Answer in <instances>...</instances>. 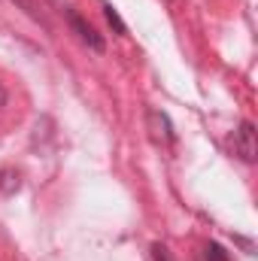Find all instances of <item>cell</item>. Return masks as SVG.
I'll return each mask as SVG.
<instances>
[{"mask_svg":"<svg viewBox=\"0 0 258 261\" xmlns=\"http://www.w3.org/2000/svg\"><path fill=\"white\" fill-rule=\"evenodd\" d=\"M67 24L73 28V34H76V37H79V40H82L91 52H97V55H100V52L107 49L104 37H100V34H97V31H94V28H91V24H88V21H85L76 9H67Z\"/></svg>","mask_w":258,"mask_h":261,"instance_id":"1","label":"cell"},{"mask_svg":"<svg viewBox=\"0 0 258 261\" xmlns=\"http://www.w3.org/2000/svg\"><path fill=\"white\" fill-rule=\"evenodd\" d=\"M234 152H237L246 164H255L258 137H255V125H252V122H240V128L234 130Z\"/></svg>","mask_w":258,"mask_h":261,"instance_id":"2","label":"cell"},{"mask_svg":"<svg viewBox=\"0 0 258 261\" xmlns=\"http://www.w3.org/2000/svg\"><path fill=\"white\" fill-rule=\"evenodd\" d=\"M146 122H149V130H152V140H155V143H164V146L173 143V125H170L167 113L149 110V113H146Z\"/></svg>","mask_w":258,"mask_h":261,"instance_id":"3","label":"cell"},{"mask_svg":"<svg viewBox=\"0 0 258 261\" xmlns=\"http://www.w3.org/2000/svg\"><path fill=\"white\" fill-rule=\"evenodd\" d=\"M0 192H3V195L18 192V173H15L12 167H3V170H0Z\"/></svg>","mask_w":258,"mask_h":261,"instance_id":"4","label":"cell"},{"mask_svg":"<svg viewBox=\"0 0 258 261\" xmlns=\"http://www.w3.org/2000/svg\"><path fill=\"white\" fill-rule=\"evenodd\" d=\"M104 15H107V21H110V28L116 31V34H128V28H125V21H122V15L116 12V6L113 3H107L104 0Z\"/></svg>","mask_w":258,"mask_h":261,"instance_id":"5","label":"cell"},{"mask_svg":"<svg viewBox=\"0 0 258 261\" xmlns=\"http://www.w3.org/2000/svg\"><path fill=\"white\" fill-rule=\"evenodd\" d=\"M12 3H18V6H21V9H24V12H28L31 18H34V21H40L43 28H49V21L43 18V12L37 9V3H34V0H12Z\"/></svg>","mask_w":258,"mask_h":261,"instance_id":"6","label":"cell"},{"mask_svg":"<svg viewBox=\"0 0 258 261\" xmlns=\"http://www.w3.org/2000/svg\"><path fill=\"white\" fill-rule=\"evenodd\" d=\"M203 261H228V252L219 243H207L203 246Z\"/></svg>","mask_w":258,"mask_h":261,"instance_id":"7","label":"cell"},{"mask_svg":"<svg viewBox=\"0 0 258 261\" xmlns=\"http://www.w3.org/2000/svg\"><path fill=\"white\" fill-rule=\"evenodd\" d=\"M152 258H155V261H170V252H167V246L155 243V246H152Z\"/></svg>","mask_w":258,"mask_h":261,"instance_id":"8","label":"cell"},{"mask_svg":"<svg viewBox=\"0 0 258 261\" xmlns=\"http://www.w3.org/2000/svg\"><path fill=\"white\" fill-rule=\"evenodd\" d=\"M3 107H6V88L0 85V110H3Z\"/></svg>","mask_w":258,"mask_h":261,"instance_id":"9","label":"cell"}]
</instances>
